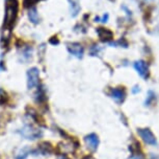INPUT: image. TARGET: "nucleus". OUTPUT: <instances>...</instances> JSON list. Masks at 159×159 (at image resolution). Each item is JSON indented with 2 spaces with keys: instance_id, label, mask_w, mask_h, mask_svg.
Returning <instances> with one entry per match:
<instances>
[{
  "instance_id": "f257e3e1",
  "label": "nucleus",
  "mask_w": 159,
  "mask_h": 159,
  "mask_svg": "<svg viewBox=\"0 0 159 159\" xmlns=\"http://www.w3.org/2000/svg\"><path fill=\"white\" fill-rule=\"evenodd\" d=\"M19 13V2L17 0H5V13L3 22V32H2V43L5 41V45H8V42L11 37V29L17 20Z\"/></svg>"
},
{
  "instance_id": "f03ea898",
  "label": "nucleus",
  "mask_w": 159,
  "mask_h": 159,
  "mask_svg": "<svg viewBox=\"0 0 159 159\" xmlns=\"http://www.w3.org/2000/svg\"><path fill=\"white\" fill-rule=\"evenodd\" d=\"M20 134L22 135L24 138L26 139H29V140H34V139H38L43 135L41 130L39 129L32 127L30 125H26L21 129L20 131Z\"/></svg>"
},
{
  "instance_id": "7ed1b4c3",
  "label": "nucleus",
  "mask_w": 159,
  "mask_h": 159,
  "mask_svg": "<svg viewBox=\"0 0 159 159\" xmlns=\"http://www.w3.org/2000/svg\"><path fill=\"white\" fill-rule=\"evenodd\" d=\"M40 85V70L37 67L29 68L27 70V88L34 89Z\"/></svg>"
},
{
  "instance_id": "20e7f679",
  "label": "nucleus",
  "mask_w": 159,
  "mask_h": 159,
  "mask_svg": "<svg viewBox=\"0 0 159 159\" xmlns=\"http://www.w3.org/2000/svg\"><path fill=\"white\" fill-rule=\"evenodd\" d=\"M67 49L71 56L75 57L77 59H82L84 55V48L78 42H72V43H67Z\"/></svg>"
},
{
  "instance_id": "39448f33",
  "label": "nucleus",
  "mask_w": 159,
  "mask_h": 159,
  "mask_svg": "<svg viewBox=\"0 0 159 159\" xmlns=\"http://www.w3.org/2000/svg\"><path fill=\"white\" fill-rule=\"evenodd\" d=\"M126 89L124 87H115V88H111L109 91V97L115 100L118 104H122L123 102L125 101L126 98Z\"/></svg>"
},
{
  "instance_id": "423d86ee",
  "label": "nucleus",
  "mask_w": 159,
  "mask_h": 159,
  "mask_svg": "<svg viewBox=\"0 0 159 159\" xmlns=\"http://www.w3.org/2000/svg\"><path fill=\"white\" fill-rule=\"evenodd\" d=\"M137 133H139L140 138H143V140L147 143V145L155 146L156 143H157L155 135L152 133V131L150 130V129H139V130H137Z\"/></svg>"
},
{
  "instance_id": "0eeeda50",
  "label": "nucleus",
  "mask_w": 159,
  "mask_h": 159,
  "mask_svg": "<svg viewBox=\"0 0 159 159\" xmlns=\"http://www.w3.org/2000/svg\"><path fill=\"white\" fill-rule=\"evenodd\" d=\"M134 69L136 70V72L139 74L140 77H143V79H149V77H150V70H149V66L148 64L145 62V61H143V60H139V61H136V62H134Z\"/></svg>"
},
{
  "instance_id": "6e6552de",
  "label": "nucleus",
  "mask_w": 159,
  "mask_h": 159,
  "mask_svg": "<svg viewBox=\"0 0 159 159\" xmlns=\"http://www.w3.org/2000/svg\"><path fill=\"white\" fill-rule=\"evenodd\" d=\"M57 149L62 155L71 154V153H74L75 150L77 149V143H75L73 140H66V142L58 143Z\"/></svg>"
},
{
  "instance_id": "1a4fd4ad",
  "label": "nucleus",
  "mask_w": 159,
  "mask_h": 159,
  "mask_svg": "<svg viewBox=\"0 0 159 159\" xmlns=\"http://www.w3.org/2000/svg\"><path fill=\"white\" fill-rule=\"evenodd\" d=\"M96 32H97L99 39L102 42H105V43H110L115 38L113 32L109 28L106 27H97L96 28Z\"/></svg>"
},
{
  "instance_id": "9d476101",
  "label": "nucleus",
  "mask_w": 159,
  "mask_h": 159,
  "mask_svg": "<svg viewBox=\"0 0 159 159\" xmlns=\"http://www.w3.org/2000/svg\"><path fill=\"white\" fill-rule=\"evenodd\" d=\"M84 142L88 146V148L91 150V151L95 152L96 150L98 149V146H99V137L97 134L95 133H91L89 135H86L85 138H84Z\"/></svg>"
},
{
  "instance_id": "9b49d317",
  "label": "nucleus",
  "mask_w": 159,
  "mask_h": 159,
  "mask_svg": "<svg viewBox=\"0 0 159 159\" xmlns=\"http://www.w3.org/2000/svg\"><path fill=\"white\" fill-rule=\"evenodd\" d=\"M69 4H70V12L72 17H76L80 12V3L79 0H68Z\"/></svg>"
},
{
  "instance_id": "f8f14e48",
  "label": "nucleus",
  "mask_w": 159,
  "mask_h": 159,
  "mask_svg": "<svg viewBox=\"0 0 159 159\" xmlns=\"http://www.w3.org/2000/svg\"><path fill=\"white\" fill-rule=\"evenodd\" d=\"M28 18H29V20H30V22L34 23V24H39V23H40V16H39L37 7H32L29 8Z\"/></svg>"
},
{
  "instance_id": "ddd939ff",
  "label": "nucleus",
  "mask_w": 159,
  "mask_h": 159,
  "mask_svg": "<svg viewBox=\"0 0 159 159\" xmlns=\"http://www.w3.org/2000/svg\"><path fill=\"white\" fill-rule=\"evenodd\" d=\"M30 153H31V149L29 147H25L22 150H20V152L16 155V159H25Z\"/></svg>"
},
{
  "instance_id": "4468645a",
  "label": "nucleus",
  "mask_w": 159,
  "mask_h": 159,
  "mask_svg": "<svg viewBox=\"0 0 159 159\" xmlns=\"http://www.w3.org/2000/svg\"><path fill=\"white\" fill-rule=\"evenodd\" d=\"M155 101H156V94L152 91V90H149L148 95H147V98H146V102H145V105L146 106H151Z\"/></svg>"
},
{
  "instance_id": "2eb2a0df",
  "label": "nucleus",
  "mask_w": 159,
  "mask_h": 159,
  "mask_svg": "<svg viewBox=\"0 0 159 159\" xmlns=\"http://www.w3.org/2000/svg\"><path fill=\"white\" fill-rule=\"evenodd\" d=\"M40 150L42 154H49V153L52 152V147L49 142H43L40 146Z\"/></svg>"
},
{
  "instance_id": "dca6fc26",
  "label": "nucleus",
  "mask_w": 159,
  "mask_h": 159,
  "mask_svg": "<svg viewBox=\"0 0 159 159\" xmlns=\"http://www.w3.org/2000/svg\"><path fill=\"white\" fill-rule=\"evenodd\" d=\"M39 1H41V0H24V1H23V7H27V8H30L32 7H35V4H37Z\"/></svg>"
},
{
  "instance_id": "f3484780",
  "label": "nucleus",
  "mask_w": 159,
  "mask_h": 159,
  "mask_svg": "<svg viewBox=\"0 0 159 159\" xmlns=\"http://www.w3.org/2000/svg\"><path fill=\"white\" fill-rule=\"evenodd\" d=\"M108 18H109V15L108 14H104L103 16H102V18H99V17H96L95 18V21L96 22H102V23H106L107 22V20H108Z\"/></svg>"
},
{
  "instance_id": "a211bd4d",
  "label": "nucleus",
  "mask_w": 159,
  "mask_h": 159,
  "mask_svg": "<svg viewBox=\"0 0 159 159\" xmlns=\"http://www.w3.org/2000/svg\"><path fill=\"white\" fill-rule=\"evenodd\" d=\"M100 52H101V48L99 47V45H94L91 48V56H97Z\"/></svg>"
},
{
  "instance_id": "6ab92c4d",
  "label": "nucleus",
  "mask_w": 159,
  "mask_h": 159,
  "mask_svg": "<svg viewBox=\"0 0 159 159\" xmlns=\"http://www.w3.org/2000/svg\"><path fill=\"white\" fill-rule=\"evenodd\" d=\"M49 43L52 44V45H58L59 44V40L57 37H52L49 40Z\"/></svg>"
},
{
  "instance_id": "aec40b11",
  "label": "nucleus",
  "mask_w": 159,
  "mask_h": 159,
  "mask_svg": "<svg viewBox=\"0 0 159 159\" xmlns=\"http://www.w3.org/2000/svg\"><path fill=\"white\" fill-rule=\"evenodd\" d=\"M131 159H143V158L140 155H139V154H135V155H134L133 157H132Z\"/></svg>"
},
{
  "instance_id": "412c9836",
  "label": "nucleus",
  "mask_w": 159,
  "mask_h": 159,
  "mask_svg": "<svg viewBox=\"0 0 159 159\" xmlns=\"http://www.w3.org/2000/svg\"><path fill=\"white\" fill-rule=\"evenodd\" d=\"M154 32H155V34H156V35H158V36H159V23H158L157 25H156V27H155V31H154Z\"/></svg>"
},
{
  "instance_id": "4be33fe9",
  "label": "nucleus",
  "mask_w": 159,
  "mask_h": 159,
  "mask_svg": "<svg viewBox=\"0 0 159 159\" xmlns=\"http://www.w3.org/2000/svg\"><path fill=\"white\" fill-rule=\"evenodd\" d=\"M132 91H133V93H136V92H139V86H135V87H134V89L132 90Z\"/></svg>"
},
{
  "instance_id": "5701e85b",
  "label": "nucleus",
  "mask_w": 159,
  "mask_h": 159,
  "mask_svg": "<svg viewBox=\"0 0 159 159\" xmlns=\"http://www.w3.org/2000/svg\"><path fill=\"white\" fill-rule=\"evenodd\" d=\"M82 159H95V158L92 157V156H85V157H83Z\"/></svg>"
},
{
  "instance_id": "b1692460",
  "label": "nucleus",
  "mask_w": 159,
  "mask_h": 159,
  "mask_svg": "<svg viewBox=\"0 0 159 159\" xmlns=\"http://www.w3.org/2000/svg\"><path fill=\"white\" fill-rule=\"evenodd\" d=\"M57 159H69L67 156H65V155H62V156H61V157H58Z\"/></svg>"
},
{
  "instance_id": "393cba45",
  "label": "nucleus",
  "mask_w": 159,
  "mask_h": 159,
  "mask_svg": "<svg viewBox=\"0 0 159 159\" xmlns=\"http://www.w3.org/2000/svg\"><path fill=\"white\" fill-rule=\"evenodd\" d=\"M145 2H150V1H152V0H143Z\"/></svg>"
},
{
  "instance_id": "a878e982",
  "label": "nucleus",
  "mask_w": 159,
  "mask_h": 159,
  "mask_svg": "<svg viewBox=\"0 0 159 159\" xmlns=\"http://www.w3.org/2000/svg\"><path fill=\"white\" fill-rule=\"evenodd\" d=\"M110 1H116V0H110Z\"/></svg>"
}]
</instances>
